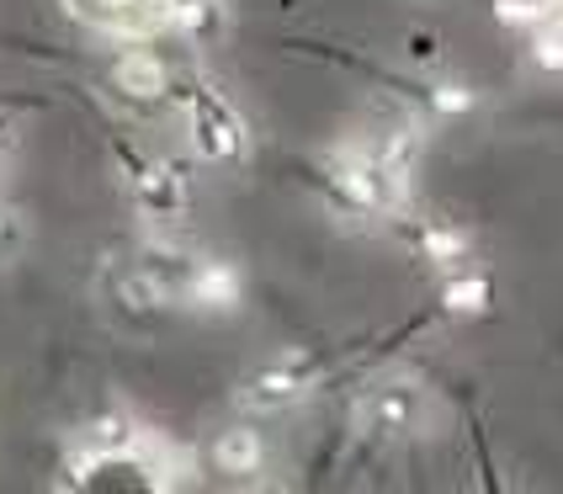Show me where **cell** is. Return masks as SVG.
Segmentation results:
<instances>
[{"instance_id":"9","label":"cell","mask_w":563,"mask_h":494,"mask_svg":"<svg viewBox=\"0 0 563 494\" xmlns=\"http://www.w3.org/2000/svg\"><path fill=\"white\" fill-rule=\"evenodd\" d=\"M69 11L91 28L123 32V37L165 32V0H69Z\"/></svg>"},{"instance_id":"3","label":"cell","mask_w":563,"mask_h":494,"mask_svg":"<svg viewBox=\"0 0 563 494\" xmlns=\"http://www.w3.org/2000/svg\"><path fill=\"white\" fill-rule=\"evenodd\" d=\"M176 96H181V118H187V139L197 160L229 165L251 150V128L223 91H213L208 80H187V86H176Z\"/></svg>"},{"instance_id":"2","label":"cell","mask_w":563,"mask_h":494,"mask_svg":"<svg viewBox=\"0 0 563 494\" xmlns=\"http://www.w3.org/2000/svg\"><path fill=\"white\" fill-rule=\"evenodd\" d=\"M64 494H165V468L128 415H101L64 463Z\"/></svg>"},{"instance_id":"16","label":"cell","mask_w":563,"mask_h":494,"mask_svg":"<svg viewBox=\"0 0 563 494\" xmlns=\"http://www.w3.org/2000/svg\"><path fill=\"white\" fill-rule=\"evenodd\" d=\"M484 494H500V490H495V484H484Z\"/></svg>"},{"instance_id":"8","label":"cell","mask_w":563,"mask_h":494,"mask_svg":"<svg viewBox=\"0 0 563 494\" xmlns=\"http://www.w3.org/2000/svg\"><path fill=\"white\" fill-rule=\"evenodd\" d=\"M208 463L219 468L223 479H255L261 468L272 463V436L261 431L255 420H234V426H223V431L213 436Z\"/></svg>"},{"instance_id":"11","label":"cell","mask_w":563,"mask_h":494,"mask_svg":"<svg viewBox=\"0 0 563 494\" xmlns=\"http://www.w3.org/2000/svg\"><path fill=\"white\" fill-rule=\"evenodd\" d=\"M489 277L478 272V266H463V272H446L441 277V309L452 314V319H473V314L489 309Z\"/></svg>"},{"instance_id":"12","label":"cell","mask_w":563,"mask_h":494,"mask_svg":"<svg viewBox=\"0 0 563 494\" xmlns=\"http://www.w3.org/2000/svg\"><path fill=\"white\" fill-rule=\"evenodd\" d=\"M223 28V0H165V32L208 37Z\"/></svg>"},{"instance_id":"10","label":"cell","mask_w":563,"mask_h":494,"mask_svg":"<svg viewBox=\"0 0 563 494\" xmlns=\"http://www.w3.org/2000/svg\"><path fill=\"white\" fill-rule=\"evenodd\" d=\"M415 245H420V255L437 266L441 277H446V272H463V266H473L468 234H463V229H452V223H420Z\"/></svg>"},{"instance_id":"6","label":"cell","mask_w":563,"mask_h":494,"mask_svg":"<svg viewBox=\"0 0 563 494\" xmlns=\"http://www.w3.org/2000/svg\"><path fill=\"white\" fill-rule=\"evenodd\" d=\"M123 186H128V202L139 208V218H144V223H155V229H176V223L187 218V208H191L187 171H176L170 160L128 155Z\"/></svg>"},{"instance_id":"4","label":"cell","mask_w":563,"mask_h":494,"mask_svg":"<svg viewBox=\"0 0 563 494\" xmlns=\"http://www.w3.org/2000/svg\"><path fill=\"white\" fill-rule=\"evenodd\" d=\"M431 420V388L409 372L394 377H377L373 388L356 399V426L373 436V441H405Z\"/></svg>"},{"instance_id":"14","label":"cell","mask_w":563,"mask_h":494,"mask_svg":"<svg viewBox=\"0 0 563 494\" xmlns=\"http://www.w3.org/2000/svg\"><path fill=\"white\" fill-rule=\"evenodd\" d=\"M22 250H27V218H22V208L0 202V266H11Z\"/></svg>"},{"instance_id":"1","label":"cell","mask_w":563,"mask_h":494,"mask_svg":"<svg viewBox=\"0 0 563 494\" xmlns=\"http://www.w3.org/2000/svg\"><path fill=\"white\" fill-rule=\"evenodd\" d=\"M426 155L420 123H383L356 139H341L324 155V182L335 202L362 218H394L415 191V171Z\"/></svg>"},{"instance_id":"15","label":"cell","mask_w":563,"mask_h":494,"mask_svg":"<svg viewBox=\"0 0 563 494\" xmlns=\"http://www.w3.org/2000/svg\"><path fill=\"white\" fill-rule=\"evenodd\" d=\"M11 150H16V128H11V118L0 112V171H5V160H11Z\"/></svg>"},{"instance_id":"7","label":"cell","mask_w":563,"mask_h":494,"mask_svg":"<svg viewBox=\"0 0 563 494\" xmlns=\"http://www.w3.org/2000/svg\"><path fill=\"white\" fill-rule=\"evenodd\" d=\"M112 91L128 96V101H139V107H159V101H170L176 96V75L165 69L155 48H123L118 59H112Z\"/></svg>"},{"instance_id":"13","label":"cell","mask_w":563,"mask_h":494,"mask_svg":"<svg viewBox=\"0 0 563 494\" xmlns=\"http://www.w3.org/2000/svg\"><path fill=\"white\" fill-rule=\"evenodd\" d=\"M527 43H532V64L542 75H563V17H548L542 28H532Z\"/></svg>"},{"instance_id":"5","label":"cell","mask_w":563,"mask_h":494,"mask_svg":"<svg viewBox=\"0 0 563 494\" xmlns=\"http://www.w3.org/2000/svg\"><path fill=\"white\" fill-rule=\"evenodd\" d=\"M313 388H319V362H313L309 351H277V356L255 362L240 377L234 399H240V409H251V415H282V409H298Z\"/></svg>"}]
</instances>
